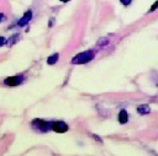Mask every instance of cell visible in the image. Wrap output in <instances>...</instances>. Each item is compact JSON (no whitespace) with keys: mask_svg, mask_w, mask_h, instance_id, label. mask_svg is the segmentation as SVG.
<instances>
[{"mask_svg":"<svg viewBox=\"0 0 158 156\" xmlns=\"http://www.w3.org/2000/svg\"><path fill=\"white\" fill-rule=\"evenodd\" d=\"M5 41H6V38H5V37H2V36H0V47L5 45Z\"/></svg>","mask_w":158,"mask_h":156,"instance_id":"cell-11","label":"cell"},{"mask_svg":"<svg viewBox=\"0 0 158 156\" xmlns=\"http://www.w3.org/2000/svg\"><path fill=\"white\" fill-rule=\"evenodd\" d=\"M25 80V76L22 74H17V75H14V76H7L5 80H4V84L6 86H10V87H15V86H19Z\"/></svg>","mask_w":158,"mask_h":156,"instance_id":"cell-3","label":"cell"},{"mask_svg":"<svg viewBox=\"0 0 158 156\" xmlns=\"http://www.w3.org/2000/svg\"><path fill=\"white\" fill-rule=\"evenodd\" d=\"M62 2H68V1H70V0H60Z\"/></svg>","mask_w":158,"mask_h":156,"instance_id":"cell-15","label":"cell"},{"mask_svg":"<svg viewBox=\"0 0 158 156\" xmlns=\"http://www.w3.org/2000/svg\"><path fill=\"white\" fill-rule=\"evenodd\" d=\"M95 57V52L94 50H85V52H81L79 54H77L73 59H72V64H85L90 60H93Z\"/></svg>","mask_w":158,"mask_h":156,"instance_id":"cell-1","label":"cell"},{"mask_svg":"<svg viewBox=\"0 0 158 156\" xmlns=\"http://www.w3.org/2000/svg\"><path fill=\"white\" fill-rule=\"evenodd\" d=\"M117 119H118V122H120L121 124H126L127 120H128V114H127V112H126L125 109L120 111V113H118V115H117Z\"/></svg>","mask_w":158,"mask_h":156,"instance_id":"cell-7","label":"cell"},{"mask_svg":"<svg viewBox=\"0 0 158 156\" xmlns=\"http://www.w3.org/2000/svg\"><path fill=\"white\" fill-rule=\"evenodd\" d=\"M157 7H158V0H157V1H156V2L152 5V6H151L149 11H151V12H153V11H156V10H157Z\"/></svg>","mask_w":158,"mask_h":156,"instance_id":"cell-10","label":"cell"},{"mask_svg":"<svg viewBox=\"0 0 158 156\" xmlns=\"http://www.w3.org/2000/svg\"><path fill=\"white\" fill-rule=\"evenodd\" d=\"M68 124L64 123L63 120H57V122H52V127L51 129L56 133H65L68 130Z\"/></svg>","mask_w":158,"mask_h":156,"instance_id":"cell-4","label":"cell"},{"mask_svg":"<svg viewBox=\"0 0 158 156\" xmlns=\"http://www.w3.org/2000/svg\"><path fill=\"white\" fill-rule=\"evenodd\" d=\"M31 127H32L35 130L40 131V133H46V131H48V130L51 129L52 122H47V120H44V119L36 118V119H33V120L31 122Z\"/></svg>","mask_w":158,"mask_h":156,"instance_id":"cell-2","label":"cell"},{"mask_svg":"<svg viewBox=\"0 0 158 156\" xmlns=\"http://www.w3.org/2000/svg\"><path fill=\"white\" fill-rule=\"evenodd\" d=\"M120 1H121L123 5H128V4H131V1H132V0H120Z\"/></svg>","mask_w":158,"mask_h":156,"instance_id":"cell-13","label":"cell"},{"mask_svg":"<svg viewBox=\"0 0 158 156\" xmlns=\"http://www.w3.org/2000/svg\"><path fill=\"white\" fill-rule=\"evenodd\" d=\"M137 112H138L139 114H148V113L151 112V108H149V106H147V104H141V106L137 107Z\"/></svg>","mask_w":158,"mask_h":156,"instance_id":"cell-8","label":"cell"},{"mask_svg":"<svg viewBox=\"0 0 158 156\" xmlns=\"http://www.w3.org/2000/svg\"><path fill=\"white\" fill-rule=\"evenodd\" d=\"M19 39H20V34H19V33H15V34H12L10 38H7V39L5 41V45H7V47H12Z\"/></svg>","mask_w":158,"mask_h":156,"instance_id":"cell-6","label":"cell"},{"mask_svg":"<svg viewBox=\"0 0 158 156\" xmlns=\"http://www.w3.org/2000/svg\"><path fill=\"white\" fill-rule=\"evenodd\" d=\"M31 20H32V11H31V10H27V11L22 15V17L17 21V26H19V27H25Z\"/></svg>","mask_w":158,"mask_h":156,"instance_id":"cell-5","label":"cell"},{"mask_svg":"<svg viewBox=\"0 0 158 156\" xmlns=\"http://www.w3.org/2000/svg\"><path fill=\"white\" fill-rule=\"evenodd\" d=\"M93 136H94V139H95V140H98V141H100V142H101V139H100L99 136H96V135H93Z\"/></svg>","mask_w":158,"mask_h":156,"instance_id":"cell-14","label":"cell"},{"mask_svg":"<svg viewBox=\"0 0 158 156\" xmlns=\"http://www.w3.org/2000/svg\"><path fill=\"white\" fill-rule=\"evenodd\" d=\"M58 58H59V54H58V53H54V54L49 55L48 59H47V64H48V65H53V64H56V63L58 61Z\"/></svg>","mask_w":158,"mask_h":156,"instance_id":"cell-9","label":"cell"},{"mask_svg":"<svg viewBox=\"0 0 158 156\" xmlns=\"http://www.w3.org/2000/svg\"><path fill=\"white\" fill-rule=\"evenodd\" d=\"M5 20H6V16H5L2 12H0V23H1V22H4Z\"/></svg>","mask_w":158,"mask_h":156,"instance_id":"cell-12","label":"cell"}]
</instances>
